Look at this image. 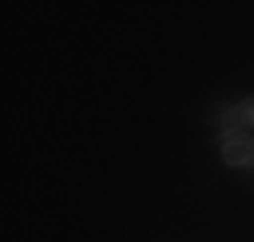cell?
Returning <instances> with one entry per match:
<instances>
[{
    "instance_id": "1",
    "label": "cell",
    "mask_w": 254,
    "mask_h": 242,
    "mask_svg": "<svg viewBox=\"0 0 254 242\" xmlns=\"http://www.w3.org/2000/svg\"><path fill=\"white\" fill-rule=\"evenodd\" d=\"M218 158L226 166H254V133L246 129H226L218 137Z\"/></svg>"
},
{
    "instance_id": "2",
    "label": "cell",
    "mask_w": 254,
    "mask_h": 242,
    "mask_svg": "<svg viewBox=\"0 0 254 242\" xmlns=\"http://www.w3.org/2000/svg\"><path fill=\"white\" fill-rule=\"evenodd\" d=\"M218 125H222V133H226V129H246V133H254V97H246V101H238V105H230V109H222V113H218Z\"/></svg>"
}]
</instances>
